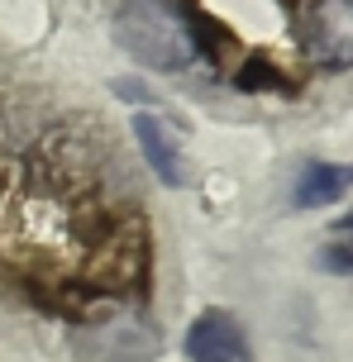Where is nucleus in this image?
<instances>
[{
    "label": "nucleus",
    "mask_w": 353,
    "mask_h": 362,
    "mask_svg": "<svg viewBox=\"0 0 353 362\" xmlns=\"http://www.w3.org/2000/svg\"><path fill=\"white\" fill-rule=\"evenodd\" d=\"M320 267L325 272H349L353 276V243H330V248H320Z\"/></svg>",
    "instance_id": "6e6552de"
},
{
    "label": "nucleus",
    "mask_w": 353,
    "mask_h": 362,
    "mask_svg": "<svg viewBox=\"0 0 353 362\" xmlns=\"http://www.w3.org/2000/svg\"><path fill=\"white\" fill-rule=\"evenodd\" d=\"M134 139H139L144 158H149V167L158 172L163 186H186V163H182V148H177V134H172L163 119L139 115V119H134Z\"/></svg>",
    "instance_id": "39448f33"
},
{
    "label": "nucleus",
    "mask_w": 353,
    "mask_h": 362,
    "mask_svg": "<svg viewBox=\"0 0 353 362\" xmlns=\"http://www.w3.org/2000/svg\"><path fill=\"white\" fill-rule=\"evenodd\" d=\"M115 43L158 72H186L196 62V38L168 0H129L115 15Z\"/></svg>",
    "instance_id": "f257e3e1"
},
{
    "label": "nucleus",
    "mask_w": 353,
    "mask_h": 362,
    "mask_svg": "<svg viewBox=\"0 0 353 362\" xmlns=\"http://www.w3.org/2000/svg\"><path fill=\"white\" fill-rule=\"evenodd\" d=\"M186 358L191 362H243L248 348H243L239 325L229 315H220V310H210V315H201L186 329Z\"/></svg>",
    "instance_id": "20e7f679"
},
{
    "label": "nucleus",
    "mask_w": 353,
    "mask_h": 362,
    "mask_svg": "<svg viewBox=\"0 0 353 362\" xmlns=\"http://www.w3.org/2000/svg\"><path fill=\"white\" fill-rule=\"evenodd\" d=\"M144 267H149V234H144L139 215H129L115 224L110 243L100 248V272L110 286H125V281H139Z\"/></svg>",
    "instance_id": "7ed1b4c3"
},
{
    "label": "nucleus",
    "mask_w": 353,
    "mask_h": 362,
    "mask_svg": "<svg viewBox=\"0 0 353 362\" xmlns=\"http://www.w3.org/2000/svg\"><path fill=\"white\" fill-rule=\"evenodd\" d=\"M115 95H120V100H139V105H153V95H149V86H144V81H115Z\"/></svg>",
    "instance_id": "1a4fd4ad"
},
{
    "label": "nucleus",
    "mask_w": 353,
    "mask_h": 362,
    "mask_svg": "<svg viewBox=\"0 0 353 362\" xmlns=\"http://www.w3.org/2000/svg\"><path fill=\"white\" fill-rule=\"evenodd\" d=\"M349 186H353V167H344V163H311L306 172H301L291 200H296V210H320V205L344 200Z\"/></svg>",
    "instance_id": "423d86ee"
},
{
    "label": "nucleus",
    "mask_w": 353,
    "mask_h": 362,
    "mask_svg": "<svg viewBox=\"0 0 353 362\" xmlns=\"http://www.w3.org/2000/svg\"><path fill=\"white\" fill-rule=\"evenodd\" d=\"M301 43L325 72L353 67V0H311Z\"/></svg>",
    "instance_id": "f03ea898"
},
{
    "label": "nucleus",
    "mask_w": 353,
    "mask_h": 362,
    "mask_svg": "<svg viewBox=\"0 0 353 362\" xmlns=\"http://www.w3.org/2000/svg\"><path fill=\"white\" fill-rule=\"evenodd\" d=\"M243 90H262V86H282V72L272 67V62H262V57H253L248 67H243L239 76H234Z\"/></svg>",
    "instance_id": "0eeeda50"
}]
</instances>
